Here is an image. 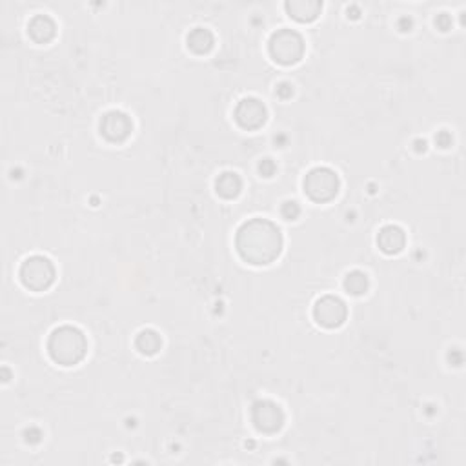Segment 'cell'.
I'll use <instances>...</instances> for the list:
<instances>
[{"mask_svg": "<svg viewBox=\"0 0 466 466\" xmlns=\"http://www.w3.org/2000/svg\"><path fill=\"white\" fill-rule=\"evenodd\" d=\"M235 248L246 263L264 266L281 255L282 233L268 219H249L237 230Z\"/></svg>", "mask_w": 466, "mask_h": 466, "instance_id": "obj_1", "label": "cell"}, {"mask_svg": "<svg viewBox=\"0 0 466 466\" xmlns=\"http://www.w3.org/2000/svg\"><path fill=\"white\" fill-rule=\"evenodd\" d=\"M86 351H88V339L77 326L64 324L55 328L48 339V354L57 365H79L86 357Z\"/></svg>", "mask_w": 466, "mask_h": 466, "instance_id": "obj_2", "label": "cell"}, {"mask_svg": "<svg viewBox=\"0 0 466 466\" xmlns=\"http://www.w3.org/2000/svg\"><path fill=\"white\" fill-rule=\"evenodd\" d=\"M268 51L279 64H296L305 55V38L296 29L281 28L268 41Z\"/></svg>", "mask_w": 466, "mask_h": 466, "instance_id": "obj_3", "label": "cell"}, {"mask_svg": "<svg viewBox=\"0 0 466 466\" xmlns=\"http://www.w3.org/2000/svg\"><path fill=\"white\" fill-rule=\"evenodd\" d=\"M55 266L44 255H31L20 264L19 277L28 290L44 291L55 282Z\"/></svg>", "mask_w": 466, "mask_h": 466, "instance_id": "obj_4", "label": "cell"}, {"mask_svg": "<svg viewBox=\"0 0 466 466\" xmlns=\"http://www.w3.org/2000/svg\"><path fill=\"white\" fill-rule=\"evenodd\" d=\"M341 180L332 168L315 166L306 173L305 191L315 203H328L339 194Z\"/></svg>", "mask_w": 466, "mask_h": 466, "instance_id": "obj_5", "label": "cell"}, {"mask_svg": "<svg viewBox=\"0 0 466 466\" xmlns=\"http://www.w3.org/2000/svg\"><path fill=\"white\" fill-rule=\"evenodd\" d=\"M252 423L261 434H277L279 430L284 426V412L279 407L275 401L270 399H261L252 405V412H249Z\"/></svg>", "mask_w": 466, "mask_h": 466, "instance_id": "obj_6", "label": "cell"}, {"mask_svg": "<svg viewBox=\"0 0 466 466\" xmlns=\"http://www.w3.org/2000/svg\"><path fill=\"white\" fill-rule=\"evenodd\" d=\"M348 308L337 296H323L315 300L314 319L324 328H339L347 321Z\"/></svg>", "mask_w": 466, "mask_h": 466, "instance_id": "obj_7", "label": "cell"}, {"mask_svg": "<svg viewBox=\"0 0 466 466\" xmlns=\"http://www.w3.org/2000/svg\"><path fill=\"white\" fill-rule=\"evenodd\" d=\"M99 128H101V133L104 139L110 140V143L120 144L131 135L133 122H131V119L126 115L124 111L111 110L102 115Z\"/></svg>", "mask_w": 466, "mask_h": 466, "instance_id": "obj_8", "label": "cell"}, {"mask_svg": "<svg viewBox=\"0 0 466 466\" xmlns=\"http://www.w3.org/2000/svg\"><path fill=\"white\" fill-rule=\"evenodd\" d=\"M233 117H235L237 124H239L240 128L257 129L268 119V110H266V106H264L259 99L248 97L242 99V101L237 104Z\"/></svg>", "mask_w": 466, "mask_h": 466, "instance_id": "obj_9", "label": "cell"}, {"mask_svg": "<svg viewBox=\"0 0 466 466\" xmlns=\"http://www.w3.org/2000/svg\"><path fill=\"white\" fill-rule=\"evenodd\" d=\"M407 245V233L401 226L397 224H386L379 230L377 233V246L381 248V252H384L386 255H395L399 254L402 248Z\"/></svg>", "mask_w": 466, "mask_h": 466, "instance_id": "obj_10", "label": "cell"}, {"mask_svg": "<svg viewBox=\"0 0 466 466\" xmlns=\"http://www.w3.org/2000/svg\"><path fill=\"white\" fill-rule=\"evenodd\" d=\"M284 8L290 17L299 22H310L317 19V15L323 10V2L321 0H288Z\"/></svg>", "mask_w": 466, "mask_h": 466, "instance_id": "obj_11", "label": "cell"}, {"mask_svg": "<svg viewBox=\"0 0 466 466\" xmlns=\"http://www.w3.org/2000/svg\"><path fill=\"white\" fill-rule=\"evenodd\" d=\"M28 33L35 42L46 44V42H50L51 38L55 37L57 24L50 15H35L28 22Z\"/></svg>", "mask_w": 466, "mask_h": 466, "instance_id": "obj_12", "label": "cell"}, {"mask_svg": "<svg viewBox=\"0 0 466 466\" xmlns=\"http://www.w3.org/2000/svg\"><path fill=\"white\" fill-rule=\"evenodd\" d=\"M188 48L197 55H206L215 46V37L208 28H194L186 37Z\"/></svg>", "mask_w": 466, "mask_h": 466, "instance_id": "obj_13", "label": "cell"}, {"mask_svg": "<svg viewBox=\"0 0 466 466\" xmlns=\"http://www.w3.org/2000/svg\"><path fill=\"white\" fill-rule=\"evenodd\" d=\"M215 189L222 198H235L242 189V179L235 171H224L215 180Z\"/></svg>", "mask_w": 466, "mask_h": 466, "instance_id": "obj_14", "label": "cell"}, {"mask_svg": "<svg viewBox=\"0 0 466 466\" xmlns=\"http://www.w3.org/2000/svg\"><path fill=\"white\" fill-rule=\"evenodd\" d=\"M162 347V339L155 330L146 328L139 335L135 337V348L143 354V356H155Z\"/></svg>", "mask_w": 466, "mask_h": 466, "instance_id": "obj_15", "label": "cell"}, {"mask_svg": "<svg viewBox=\"0 0 466 466\" xmlns=\"http://www.w3.org/2000/svg\"><path fill=\"white\" fill-rule=\"evenodd\" d=\"M368 275L365 272H361V270H351L344 277V290L351 293V296H363V293L368 291Z\"/></svg>", "mask_w": 466, "mask_h": 466, "instance_id": "obj_16", "label": "cell"}, {"mask_svg": "<svg viewBox=\"0 0 466 466\" xmlns=\"http://www.w3.org/2000/svg\"><path fill=\"white\" fill-rule=\"evenodd\" d=\"M281 215L286 219V221H296L300 215V206L296 201H286V203H282L281 206Z\"/></svg>", "mask_w": 466, "mask_h": 466, "instance_id": "obj_17", "label": "cell"}, {"mask_svg": "<svg viewBox=\"0 0 466 466\" xmlns=\"http://www.w3.org/2000/svg\"><path fill=\"white\" fill-rule=\"evenodd\" d=\"M277 171V164L272 161V159H263L259 162V173L263 177H273Z\"/></svg>", "mask_w": 466, "mask_h": 466, "instance_id": "obj_18", "label": "cell"}, {"mask_svg": "<svg viewBox=\"0 0 466 466\" xmlns=\"http://www.w3.org/2000/svg\"><path fill=\"white\" fill-rule=\"evenodd\" d=\"M24 439H26V443L37 444V443H41L42 432L38 428H35V426H31V428H28L26 432H24Z\"/></svg>", "mask_w": 466, "mask_h": 466, "instance_id": "obj_19", "label": "cell"}, {"mask_svg": "<svg viewBox=\"0 0 466 466\" xmlns=\"http://www.w3.org/2000/svg\"><path fill=\"white\" fill-rule=\"evenodd\" d=\"M452 143H453V139H452V135L448 133V131H439L437 135H435V144H437L439 148H450V146H452Z\"/></svg>", "mask_w": 466, "mask_h": 466, "instance_id": "obj_20", "label": "cell"}, {"mask_svg": "<svg viewBox=\"0 0 466 466\" xmlns=\"http://www.w3.org/2000/svg\"><path fill=\"white\" fill-rule=\"evenodd\" d=\"M435 26H437L441 31H448V29L452 28V19H450V15L439 13L437 19H435Z\"/></svg>", "mask_w": 466, "mask_h": 466, "instance_id": "obj_21", "label": "cell"}, {"mask_svg": "<svg viewBox=\"0 0 466 466\" xmlns=\"http://www.w3.org/2000/svg\"><path fill=\"white\" fill-rule=\"evenodd\" d=\"M275 93H277L279 99H290L291 95H293V86H291L290 82H281L277 84Z\"/></svg>", "mask_w": 466, "mask_h": 466, "instance_id": "obj_22", "label": "cell"}, {"mask_svg": "<svg viewBox=\"0 0 466 466\" xmlns=\"http://www.w3.org/2000/svg\"><path fill=\"white\" fill-rule=\"evenodd\" d=\"M448 361L452 363V366H461L463 365V351L453 348L450 354H448Z\"/></svg>", "mask_w": 466, "mask_h": 466, "instance_id": "obj_23", "label": "cell"}, {"mask_svg": "<svg viewBox=\"0 0 466 466\" xmlns=\"http://www.w3.org/2000/svg\"><path fill=\"white\" fill-rule=\"evenodd\" d=\"M412 26H414V20H412L410 17H401V19L397 20V28L401 29L402 33L410 31Z\"/></svg>", "mask_w": 466, "mask_h": 466, "instance_id": "obj_24", "label": "cell"}, {"mask_svg": "<svg viewBox=\"0 0 466 466\" xmlns=\"http://www.w3.org/2000/svg\"><path fill=\"white\" fill-rule=\"evenodd\" d=\"M414 146H416L417 152H426V146H428V144H426L425 139H417L416 143H414Z\"/></svg>", "mask_w": 466, "mask_h": 466, "instance_id": "obj_25", "label": "cell"}, {"mask_svg": "<svg viewBox=\"0 0 466 466\" xmlns=\"http://www.w3.org/2000/svg\"><path fill=\"white\" fill-rule=\"evenodd\" d=\"M350 11H351V13H354V15H351L354 19H357V17H359V13H361L359 8H356V6H351V8H348V13H350Z\"/></svg>", "mask_w": 466, "mask_h": 466, "instance_id": "obj_26", "label": "cell"}]
</instances>
